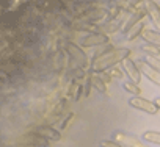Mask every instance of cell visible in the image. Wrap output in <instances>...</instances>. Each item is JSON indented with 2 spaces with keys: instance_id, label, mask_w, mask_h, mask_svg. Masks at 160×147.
<instances>
[{
  "instance_id": "8fae6325",
  "label": "cell",
  "mask_w": 160,
  "mask_h": 147,
  "mask_svg": "<svg viewBox=\"0 0 160 147\" xmlns=\"http://www.w3.org/2000/svg\"><path fill=\"white\" fill-rule=\"evenodd\" d=\"M141 38L146 41V44H151V45H155L160 49V31H155V30H149L146 28L141 35Z\"/></svg>"
},
{
  "instance_id": "9c48e42d",
  "label": "cell",
  "mask_w": 160,
  "mask_h": 147,
  "mask_svg": "<svg viewBox=\"0 0 160 147\" xmlns=\"http://www.w3.org/2000/svg\"><path fill=\"white\" fill-rule=\"evenodd\" d=\"M36 135H39L41 138L47 139V141H60L61 139V133L60 130H55L53 127L50 125H41V127H36L33 130Z\"/></svg>"
},
{
  "instance_id": "5b68a950",
  "label": "cell",
  "mask_w": 160,
  "mask_h": 147,
  "mask_svg": "<svg viewBox=\"0 0 160 147\" xmlns=\"http://www.w3.org/2000/svg\"><path fill=\"white\" fill-rule=\"evenodd\" d=\"M121 67H122V70L126 72V75L129 77V80L132 83L138 85L141 82V72H140V69H138V66H137V63L133 59L127 58L126 61L121 63Z\"/></svg>"
},
{
  "instance_id": "3957f363",
  "label": "cell",
  "mask_w": 160,
  "mask_h": 147,
  "mask_svg": "<svg viewBox=\"0 0 160 147\" xmlns=\"http://www.w3.org/2000/svg\"><path fill=\"white\" fill-rule=\"evenodd\" d=\"M82 49H90V47H101L104 44H108V36L101 35V33H93V35H87L78 41Z\"/></svg>"
},
{
  "instance_id": "cb8c5ba5",
  "label": "cell",
  "mask_w": 160,
  "mask_h": 147,
  "mask_svg": "<svg viewBox=\"0 0 160 147\" xmlns=\"http://www.w3.org/2000/svg\"><path fill=\"white\" fill-rule=\"evenodd\" d=\"M99 77L104 80V83H105V85H107V83H110V82L113 80V78L108 75V72H102V74H99Z\"/></svg>"
},
{
  "instance_id": "30bf717a",
  "label": "cell",
  "mask_w": 160,
  "mask_h": 147,
  "mask_svg": "<svg viewBox=\"0 0 160 147\" xmlns=\"http://www.w3.org/2000/svg\"><path fill=\"white\" fill-rule=\"evenodd\" d=\"M119 27H121V22L119 21H110V22H105V24H98V33L108 36V35L118 31Z\"/></svg>"
},
{
  "instance_id": "ac0fdd59",
  "label": "cell",
  "mask_w": 160,
  "mask_h": 147,
  "mask_svg": "<svg viewBox=\"0 0 160 147\" xmlns=\"http://www.w3.org/2000/svg\"><path fill=\"white\" fill-rule=\"evenodd\" d=\"M122 88H124L127 92L133 94V97H140L141 89H140L138 85H135V83H132V82H124V83H122Z\"/></svg>"
},
{
  "instance_id": "e0dca14e",
  "label": "cell",
  "mask_w": 160,
  "mask_h": 147,
  "mask_svg": "<svg viewBox=\"0 0 160 147\" xmlns=\"http://www.w3.org/2000/svg\"><path fill=\"white\" fill-rule=\"evenodd\" d=\"M113 49H116V47H113V44H112V42H108V44H104V45L98 47V49H96V52L93 53V59H94V58H99V56H102V55H105V53H108V52H112Z\"/></svg>"
},
{
  "instance_id": "d4e9b609",
  "label": "cell",
  "mask_w": 160,
  "mask_h": 147,
  "mask_svg": "<svg viewBox=\"0 0 160 147\" xmlns=\"http://www.w3.org/2000/svg\"><path fill=\"white\" fill-rule=\"evenodd\" d=\"M154 103H155V107L160 110V97H157V99H154Z\"/></svg>"
},
{
  "instance_id": "277c9868",
  "label": "cell",
  "mask_w": 160,
  "mask_h": 147,
  "mask_svg": "<svg viewBox=\"0 0 160 147\" xmlns=\"http://www.w3.org/2000/svg\"><path fill=\"white\" fill-rule=\"evenodd\" d=\"M113 141L119 142L122 147H148V145H144L138 138H135V136H132V135H127V133H124V131H119V130L113 131Z\"/></svg>"
},
{
  "instance_id": "9a60e30c",
  "label": "cell",
  "mask_w": 160,
  "mask_h": 147,
  "mask_svg": "<svg viewBox=\"0 0 160 147\" xmlns=\"http://www.w3.org/2000/svg\"><path fill=\"white\" fill-rule=\"evenodd\" d=\"M143 141L149 142V144H154V145H160V131H155V130L144 131L143 133Z\"/></svg>"
},
{
  "instance_id": "4fadbf2b",
  "label": "cell",
  "mask_w": 160,
  "mask_h": 147,
  "mask_svg": "<svg viewBox=\"0 0 160 147\" xmlns=\"http://www.w3.org/2000/svg\"><path fill=\"white\" fill-rule=\"evenodd\" d=\"M88 78H90V82H91V86L94 88V89H98L99 92H102V94H107V85L104 83V80L99 77V74H94V72H91L90 75H88Z\"/></svg>"
},
{
  "instance_id": "6da1fadb",
  "label": "cell",
  "mask_w": 160,
  "mask_h": 147,
  "mask_svg": "<svg viewBox=\"0 0 160 147\" xmlns=\"http://www.w3.org/2000/svg\"><path fill=\"white\" fill-rule=\"evenodd\" d=\"M127 58H130V50L129 49H124V47H119V49H113L112 52L99 56V58H94L91 59V72L94 74H102V72H107L108 69L121 64L122 61H126Z\"/></svg>"
},
{
  "instance_id": "8992f818",
  "label": "cell",
  "mask_w": 160,
  "mask_h": 147,
  "mask_svg": "<svg viewBox=\"0 0 160 147\" xmlns=\"http://www.w3.org/2000/svg\"><path fill=\"white\" fill-rule=\"evenodd\" d=\"M129 105L135 110H140V111H144L148 114H157L158 108L155 107L154 102L148 100V99H143V97H132L129 100Z\"/></svg>"
},
{
  "instance_id": "ba28073f",
  "label": "cell",
  "mask_w": 160,
  "mask_h": 147,
  "mask_svg": "<svg viewBox=\"0 0 160 147\" xmlns=\"http://www.w3.org/2000/svg\"><path fill=\"white\" fill-rule=\"evenodd\" d=\"M144 8H146V13L151 19V22L154 24V27L157 30H160V5L154 0H148L144 2Z\"/></svg>"
},
{
  "instance_id": "603a6c76",
  "label": "cell",
  "mask_w": 160,
  "mask_h": 147,
  "mask_svg": "<svg viewBox=\"0 0 160 147\" xmlns=\"http://www.w3.org/2000/svg\"><path fill=\"white\" fill-rule=\"evenodd\" d=\"M99 145H101V147H122V145H121L119 142H116V141H101Z\"/></svg>"
},
{
  "instance_id": "52a82bcc",
  "label": "cell",
  "mask_w": 160,
  "mask_h": 147,
  "mask_svg": "<svg viewBox=\"0 0 160 147\" xmlns=\"http://www.w3.org/2000/svg\"><path fill=\"white\" fill-rule=\"evenodd\" d=\"M137 66H138V69H140V72H141V75H144V77H146L148 80H151L154 85L160 86V72H158V70H155V69H152L149 64H146L144 59H143V61H137Z\"/></svg>"
},
{
  "instance_id": "44dd1931",
  "label": "cell",
  "mask_w": 160,
  "mask_h": 147,
  "mask_svg": "<svg viewBox=\"0 0 160 147\" xmlns=\"http://www.w3.org/2000/svg\"><path fill=\"white\" fill-rule=\"evenodd\" d=\"M72 117H74V113H68L66 116H64V119H63V122L60 124V130H64L66 127H68V124L72 121Z\"/></svg>"
},
{
  "instance_id": "d6986e66",
  "label": "cell",
  "mask_w": 160,
  "mask_h": 147,
  "mask_svg": "<svg viewBox=\"0 0 160 147\" xmlns=\"http://www.w3.org/2000/svg\"><path fill=\"white\" fill-rule=\"evenodd\" d=\"M107 72H108V75H110L112 78H116V80H121V78H124V75H126V72L122 70V67H118V66L108 69Z\"/></svg>"
},
{
  "instance_id": "ffe728a7",
  "label": "cell",
  "mask_w": 160,
  "mask_h": 147,
  "mask_svg": "<svg viewBox=\"0 0 160 147\" xmlns=\"http://www.w3.org/2000/svg\"><path fill=\"white\" fill-rule=\"evenodd\" d=\"M144 63H146V64H149L152 69H155V70H158V72H160V58L146 56V58H144Z\"/></svg>"
},
{
  "instance_id": "7402d4cb",
  "label": "cell",
  "mask_w": 160,
  "mask_h": 147,
  "mask_svg": "<svg viewBox=\"0 0 160 147\" xmlns=\"http://www.w3.org/2000/svg\"><path fill=\"white\" fill-rule=\"evenodd\" d=\"M91 88H93V86H91V82H90V78L87 77L85 82H83V96H85V97L90 96V89H91Z\"/></svg>"
},
{
  "instance_id": "7c38bea8",
  "label": "cell",
  "mask_w": 160,
  "mask_h": 147,
  "mask_svg": "<svg viewBox=\"0 0 160 147\" xmlns=\"http://www.w3.org/2000/svg\"><path fill=\"white\" fill-rule=\"evenodd\" d=\"M144 30H146L144 21H141V22H138L137 25H133L130 30H127V31L124 33V39H126V41H133V39H137L140 35H143Z\"/></svg>"
},
{
  "instance_id": "2e32d148",
  "label": "cell",
  "mask_w": 160,
  "mask_h": 147,
  "mask_svg": "<svg viewBox=\"0 0 160 147\" xmlns=\"http://www.w3.org/2000/svg\"><path fill=\"white\" fill-rule=\"evenodd\" d=\"M141 50L146 53V56H154V58H158V56H160V49L155 47V45L143 44V45H141Z\"/></svg>"
},
{
  "instance_id": "5bb4252c",
  "label": "cell",
  "mask_w": 160,
  "mask_h": 147,
  "mask_svg": "<svg viewBox=\"0 0 160 147\" xmlns=\"http://www.w3.org/2000/svg\"><path fill=\"white\" fill-rule=\"evenodd\" d=\"M69 96L72 97L74 102H77L80 97L83 96V83H77L75 80H72V83L69 86Z\"/></svg>"
},
{
  "instance_id": "7a4b0ae2",
  "label": "cell",
  "mask_w": 160,
  "mask_h": 147,
  "mask_svg": "<svg viewBox=\"0 0 160 147\" xmlns=\"http://www.w3.org/2000/svg\"><path fill=\"white\" fill-rule=\"evenodd\" d=\"M64 49L66 52L69 53V56L72 58V61L78 66V69H82V70H87L88 67L91 69V64L88 61V56L87 53L82 50V47H78L75 44H71V42H66L64 44Z\"/></svg>"
}]
</instances>
